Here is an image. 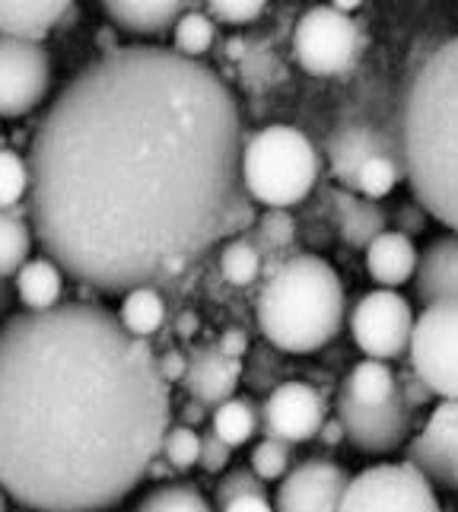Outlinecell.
Segmentation results:
<instances>
[{"instance_id": "6da1fadb", "label": "cell", "mask_w": 458, "mask_h": 512, "mask_svg": "<svg viewBox=\"0 0 458 512\" xmlns=\"http://www.w3.org/2000/svg\"><path fill=\"white\" fill-rule=\"evenodd\" d=\"M242 147L239 105L207 64L160 45L112 48L35 128V239L99 293L179 277L255 220Z\"/></svg>"}, {"instance_id": "7a4b0ae2", "label": "cell", "mask_w": 458, "mask_h": 512, "mask_svg": "<svg viewBox=\"0 0 458 512\" xmlns=\"http://www.w3.org/2000/svg\"><path fill=\"white\" fill-rule=\"evenodd\" d=\"M172 430L150 341L99 303L10 315L0 334V478L32 512H102L150 478Z\"/></svg>"}, {"instance_id": "3957f363", "label": "cell", "mask_w": 458, "mask_h": 512, "mask_svg": "<svg viewBox=\"0 0 458 512\" xmlns=\"http://www.w3.org/2000/svg\"><path fill=\"white\" fill-rule=\"evenodd\" d=\"M398 134L414 201L458 233V35L417 67L404 90Z\"/></svg>"}, {"instance_id": "277c9868", "label": "cell", "mask_w": 458, "mask_h": 512, "mask_svg": "<svg viewBox=\"0 0 458 512\" xmlns=\"http://www.w3.org/2000/svg\"><path fill=\"white\" fill-rule=\"evenodd\" d=\"M344 284L319 255L293 252L264 277L258 296L261 334L284 353H315L344 325Z\"/></svg>"}, {"instance_id": "5b68a950", "label": "cell", "mask_w": 458, "mask_h": 512, "mask_svg": "<svg viewBox=\"0 0 458 512\" xmlns=\"http://www.w3.org/2000/svg\"><path fill=\"white\" fill-rule=\"evenodd\" d=\"M242 182L258 204H299L319 182V153L299 128L268 125L245 140Z\"/></svg>"}, {"instance_id": "8992f818", "label": "cell", "mask_w": 458, "mask_h": 512, "mask_svg": "<svg viewBox=\"0 0 458 512\" xmlns=\"http://www.w3.org/2000/svg\"><path fill=\"white\" fill-rule=\"evenodd\" d=\"M293 55L312 77H338L360 55V29L338 7H312L293 29Z\"/></svg>"}, {"instance_id": "52a82bcc", "label": "cell", "mask_w": 458, "mask_h": 512, "mask_svg": "<svg viewBox=\"0 0 458 512\" xmlns=\"http://www.w3.org/2000/svg\"><path fill=\"white\" fill-rule=\"evenodd\" d=\"M341 512H439L433 481L411 462L376 465L350 481Z\"/></svg>"}, {"instance_id": "ba28073f", "label": "cell", "mask_w": 458, "mask_h": 512, "mask_svg": "<svg viewBox=\"0 0 458 512\" xmlns=\"http://www.w3.org/2000/svg\"><path fill=\"white\" fill-rule=\"evenodd\" d=\"M408 357L433 395L458 398V303L424 306L414 322Z\"/></svg>"}, {"instance_id": "9c48e42d", "label": "cell", "mask_w": 458, "mask_h": 512, "mask_svg": "<svg viewBox=\"0 0 458 512\" xmlns=\"http://www.w3.org/2000/svg\"><path fill=\"white\" fill-rule=\"evenodd\" d=\"M414 309L398 290L379 287L366 293L350 312V334L357 347L373 360H395L411 350L414 334Z\"/></svg>"}, {"instance_id": "30bf717a", "label": "cell", "mask_w": 458, "mask_h": 512, "mask_svg": "<svg viewBox=\"0 0 458 512\" xmlns=\"http://www.w3.org/2000/svg\"><path fill=\"white\" fill-rule=\"evenodd\" d=\"M0 112L4 118H23L39 109L51 86V61L45 48L32 39L4 35L0 45Z\"/></svg>"}, {"instance_id": "8fae6325", "label": "cell", "mask_w": 458, "mask_h": 512, "mask_svg": "<svg viewBox=\"0 0 458 512\" xmlns=\"http://www.w3.org/2000/svg\"><path fill=\"white\" fill-rule=\"evenodd\" d=\"M338 417L347 430V443L366 455H385L398 449L411 436L414 408L398 395L382 404H360L350 395L338 392Z\"/></svg>"}, {"instance_id": "7c38bea8", "label": "cell", "mask_w": 458, "mask_h": 512, "mask_svg": "<svg viewBox=\"0 0 458 512\" xmlns=\"http://www.w3.org/2000/svg\"><path fill=\"white\" fill-rule=\"evenodd\" d=\"M328 420L325 398L309 382H280L271 388L268 401L261 404L264 436L287 439V443H309L322 433Z\"/></svg>"}, {"instance_id": "4fadbf2b", "label": "cell", "mask_w": 458, "mask_h": 512, "mask_svg": "<svg viewBox=\"0 0 458 512\" xmlns=\"http://www.w3.org/2000/svg\"><path fill=\"white\" fill-rule=\"evenodd\" d=\"M350 481L354 478L341 465L306 458L280 481L274 512H341Z\"/></svg>"}, {"instance_id": "5bb4252c", "label": "cell", "mask_w": 458, "mask_h": 512, "mask_svg": "<svg viewBox=\"0 0 458 512\" xmlns=\"http://www.w3.org/2000/svg\"><path fill=\"white\" fill-rule=\"evenodd\" d=\"M408 462L439 487L458 490V398H443L411 443Z\"/></svg>"}, {"instance_id": "9a60e30c", "label": "cell", "mask_w": 458, "mask_h": 512, "mask_svg": "<svg viewBox=\"0 0 458 512\" xmlns=\"http://www.w3.org/2000/svg\"><path fill=\"white\" fill-rule=\"evenodd\" d=\"M376 156H398L401 160V137H392L373 121H344L328 140L331 172L347 191H357L363 166Z\"/></svg>"}, {"instance_id": "2e32d148", "label": "cell", "mask_w": 458, "mask_h": 512, "mask_svg": "<svg viewBox=\"0 0 458 512\" xmlns=\"http://www.w3.org/2000/svg\"><path fill=\"white\" fill-rule=\"evenodd\" d=\"M242 382V360L229 357L217 344H204L188 353V373H185V392L207 404L210 411L220 408L223 401L236 398V388Z\"/></svg>"}, {"instance_id": "e0dca14e", "label": "cell", "mask_w": 458, "mask_h": 512, "mask_svg": "<svg viewBox=\"0 0 458 512\" xmlns=\"http://www.w3.org/2000/svg\"><path fill=\"white\" fill-rule=\"evenodd\" d=\"M414 287L424 306L458 303V233L433 239L420 252Z\"/></svg>"}, {"instance_id": "ac0fdd59", "label": "cell", "mask_w": 458, "mask_h": 512, "mask_svg": "<svg viewBox=\"0 0 458 512\" xmlns=\"http://www.w3.org/2000/svg\"><path fill=\"white\" fill-rule=\"evenodd\" d=\"M420 252L414 249V242L408 233L398 229H385V233L366 249V271L376 280L379 287L398 290L401 284H408L417 274Z\"/></svg>"}, {"instance_id": "d6986e66", "label": "cell", "mask_w": 458, "mask_h": 512, "mask_svg": "<svg viewBox=\"0 0 458 512\" xmlns=\"http://www.w3.org/2000/svg\"><path fill=\"white\" fill-rule=\"evenodd\" d=\"M102 7L131 35H163L188 13V0H102Z\"/></svg>"}, {"instance_id": "ffe728a7", "label": "cell", "mask_w": 458, "mask_h": 512, "mask_svg": "<svg viewBox=\"0 0 458 512\" xmlns=\"http://www.w3.org/2000/svg\"><path fill=\"white\" fill-rule=\"evenodd\" d=\"M74 0H0V26L4 35L42 42L55 29Z\"/></svg>"}, {"instance_id": "44dd1931", "label": "cell", "mask_w": 458, "mask_h": 512, "mask_svg": "<svg viewBox=\"0 0 458 512\" xmlns=\"http://www.w3.org/2000/svg\"><path fill=\"white\" fill-rule=\"evenodd\" d=\"M16 296L29 312H45L61 306V293H64V268L55 258H29L20 274L13 277Z\"/></svg>"}, {"instance_id": "7402d4cb", "label": "cell", "mask_w": 458, "mask_h": 512, "mask_svg": "<svg viewBox=\"0 0 458 512\" xmlns=\"http://www.w3.org/2000/svg\"><path fill=\"white\" fill-rule=\"evenodd\" d=\"M338 220H341V236L354 249H369L389 226V214L369 198H354V194H341L338 198Z\"/></svg>"}, {"instance_id": "603a6c76", "label": "cell", "mask_w": 458, "mask_h": 512, "mask_svg": "<svg viewBox=\"0 0 458 512\" xmlns=\"http://www.w3.org/2000/svg\"><path fill=\"white\" fill-rule=\"evenodd\" d=\"M118 319L125 325L134 338L150 341L156 331L166 325V303L156 287H134L121 299Z\"/></svg>"}, {"instance_id": "cb8c5ba5", "label": "cell", "mask_w": 458, "mask_h": 512, "mask_svg": "<svg viewBox=\"0 0 458 512\" xmlns=\"http://www.w3.org/2000/svg\"><path fill=\"white\" fill-rule=\"evenodd\" d=\"M35 239L32 217H26L20 207H7L0 214V271L7 280L20 274V268L29 261Z\"/></svg>"}, {"instance_id": "d4e9b609", "label": "cell", "mask_w": 458, "mask_h": 512, "mask_svg": "<svg viewBox=\"0 0 458 512\" xmlns=\"http://www.w3.org/2000/svg\"><path fill=\"white\" fill-rule=\"evenodd\" d=\"M341 392L350 395L360 404H382L398 395V379L392 373V366L385 360H363L347 373Z\"/></svg>"}, {"instance_id": "484cf974", "label": "cell", "mask_w": 458, "mask_h": 512, "mask_svg": "<svg viewBox=\"0 0 458 512\" xmlns=\"http://www.w3.org/2000/svg\"><path fill=\"white\" fill-rule=\"evenodd\" d=\"M261 427V408H255V401L249 398H229L220 408H214L210 417V430L220 439H226L229 446H245Z\"/></svg>"}, {"instance_id": "4316f807", "label": "cell", "mask_w": 458, "mask_h": 512, "mask_svg": "<svg viewBox=\"0 0 458 512\" xmlns=\"http://www.w3.org/2000/svg\"><path fill=\"white\" fill-rule=\"evenodd\" d=\"M220 274L233 287H252L264 274V255L252 239H233L220 252Z\"/></svg>"}, {"instance_id": "83f0119b", "label": "cell", "mask_w": 458, "mask_h": 512, "mask_svg": "<svg viewBox=\"0 0 458 512\" xmlns=\"http://www.w3.org/2000/svg\"><path fill=\"white\" fill-rule=\"evenodd\" d=\"M137 512H214L195 484H163L140 500Z\"/></svg>"}, {"instance_id": "f1b7e54d", "label": "cell", "mask_w": 458, "mask_h": 512, "mask_svg": "<svg viewBox=\"0 0 458 512\" xmlns=\"http://www.w3.org/2000/svg\"><path fill=\"white\" fill-rule=\"evenodd\" d=\"M217 39V29H214V20L198 10H188L179 23L172 29V42H175V51H182L188 58H201L210 51Z\"/></svg>"}, {"instance_id": "f546056e", "label": "cell", "mask_w": 458, "mask_h": 512, "mask_svg": "<svg viewBox=\"0 0 458 512\" xmlns=\"http://www.w3.org/2000/svg\"><path fill=\"white\" fill-rule=\"evenodd\" d=\"M32 191V169H29V156H20L16 150L4 147V160H0V204L16 207L29 201Z\"/></svg>"}, {"instance_id": "4dcf8cb0", "label": "cell", "mask_w": 458, "mask_h": 512, "mask_svg": "<svg viewBox=\"0 0 458 512\" xmlns=\"http://www.w3.org/2000/svg\"><path fill=\"white\" fill-rule=\"evenodd\" d=\"M293 239H296V226H293V217L287 214V207H268V214L258 220V229L252 236V242L258 245L264 258L287 252Z\"/></svg>"}, {"instance_id": "1f68e13d", "label": "cell", "mask_w": 458, "mask_h": 512, "mask_svg": "<svg viewBox=\"0 0 458 512\" xmlns=\"http://www.w3.org/2000/svg\"><path fill=\"white\" fill-rule=\"evenodd\" d=\"M404 175V163L398 156H376V160H369L360 172V182H357V191L369 201H382L385 194H392L395 185L401 182Z\"/></svg>"}, {"instance_id": "d6a6232c", "label": "cell", "mask_w": 458, "mask_h": 512, "mask_svg": "<svg viewBox=\"0 0 458 512\" xmlns=\"http://www.w3.org/2000/svg\"><path fill=\"white\" fill-rule=\"evenodd\" d=\"M290 462H293V443L277 436H264L261 443L252 449L249 465L258 471V478L264 481H280L290 474Z\"/></svg>"}, {"instance_id": "836d02e7", "label": "cell", "mask_w": 458, "mask_h": 512, "mask_svg": "<svg viewBox=\"0 0 458 512\" xmlns=\"http://www.w3.org/2000/svg\"><path fill=\"white\" fill-rule=\"evenodd\" d=\"M239 497H268V481L258 478V471L249 468H233L226 471L223 478L214 487V500H217V512H223L233 500Z\"/></svg>"}, {"instance_id": "e575fe53", "label": "cell", "mask_w": 458, "mask_h": 512, "mask_svg": "<svg viewBox=\"0 0 458 512\" xmlns=\"http://www.w3.org/2000/svg\"><path fill=\"white\" fill-rule=\"evenodd\" d=\"M163 455L169 458V465L175 471H188L191 465H198L201 462V436L195 433V427L175 423L163 443Z\"/></svg>"}, {"instance_id": "d590c367", "label": "cell", "mask_w": 458, "mask_h": 512, "mask_svg": "<svg viewBox=\"0 0 458 512\" xmlns=\"http://www.w3.org/2000/svg\"><path fill=\"white\" fill-rule=\"evenodd\" d=\"M268 4L271 0H207L210 13H214L220 23H229V26H242V23L258 20Z\"/></svg>"}, {"instance_id": "8d00e7d4", "label": "cell", "mask_w": 458, "mask_h": 512, "mask_svg": "<svg viewBox=\"0 0 458 512\" xmlns=\"http://www.w3.org/2000/svg\"><path fill=\"white\" fill-rule=\"evenodd\" d=\"M229 458H233V446H229L226 439H220L214 430L201 433V468L204 471H210V474L226 471Z\"/></svg>"}, {"instance_id": "74e56055", "label": "cell", "mask_w": 458, "mask_h": 512, "mask_svg": "<svg viewBox=\"0 0 458 512\" xmlns=\"http://www.w3.org/2000/svg\"><path fill=\"white\" fill-rule=\"evenodd\" d=\"M398 388H401V398L408 401L414 411H417V408H424V404H430V398H433V388H430L424 379H420V373H417L414 366L401 376Z\"/></svg>"}, {"instance_id": "f35d334b", "label": "cell", "mask_w": 458, "mask_h": 512, "mask_svg": "<svg viewBox=\"0 0 458 512\" xmlns=\"http://www.w3.org/2000/svg\"><path fill=\"white\" fill-rule=\"evenodd\" d=\"M424 223H427V210L420 207V204H408V207H398V214H395V226H398V233H408V236H414V233H420L424 229Z\"/></svg>"}, {"instance_id": "ab89813d", "label": "cell", "mask_w": 458, "mask_h": 512, "mask_svg": "<svg viewBox=\"0 0 458 512\" xmlns=\"http://www.w3.org/2000/svg\"><path fill=\"white\" fill-rule=\"evenodd\" d=\"M160 369H163V376L172 382H185V373H188V353L185 350H175L169 347L163 357H160Z\"/></svg>"}, {"instance_id": "60d3db41", "label": "cell", "mask_w": 458, "mask_h": 512, "mask_svg": "<svg viewBox=\"0 0 458 512\" xmlns=\"http://www.w3.org/2000/svg\"><path fill=\"white\" fill-rule=\"evenodd\" d=\"M217 347H220L223 353H229V357L242 360V357H245V350H249V338H245V331H239V328H226V331L220 334Z\"/></svg>"}, {"instance_id": "b9f144b4", "label": "cell", "mask_w": 458, "mask_h": 512, "mask_svg": "<svg viewBox=\"0 0 458 512\" xmlns=\"http://www.w3.org/2000/svg\"><path fill=\"white\" fill-rule=\"evenodd\" d=\"M223 512H274V503L268 497H239L229 503Z\"/></svg>"}, {"instance_id": "7bdbcfd3", "label": "cell", "mask_w": 458, "mask_h": 512, "mask_svg": "<svg viewBox=\"0 0 458 512\" xmlns=\"http://www.w3.org/2000/svg\"><path fill=\"white\" fill-rule=\"evenodd\" d=\"M319 439H322L325 446H338V443H344V439H347V430H344L341 417H334V420H325V427H322Z\"/></svg>"}, {"instance_id": "ee69618b", "label": "cell", "mask_w": 458, "mask_h": 512, "mask_svg": "<svg viewBox=\"0 0 458 512\" xmlns=\"http://www.w3.org/2000/svg\"><path fill=\"white\" fill-rule=\"evenodd\" d=\"M207 404H201V401H195V398H191L188 404H185V408H182V423H185V427H198V423L207 417Z\"/></svg>"}, {"instance_id": "f6af8a7d", "label": "cell", "mask_w": 458, "mask_h": 512, "mask_svg": "<svg viewBox=\"0 0 458 512\" xmlns=\"http://www.w3.org/2000/svg\"><path fill=\"white\" fill-rule=\"evenodd\" d=\"M195 328H198V319L191 312H185L182 315V322H179V331L185 334V338H191V334H195Z\"/></svg>"}, {"instance_id": "bcb514c9", "label": "cell", "mask_w": 458, "mask_h": 512, "mask_svg": "<svg viewBox=\"0 0 458 512\" xmlns=\"http://www.w3.org/2000/svg\"><path fill=\"white\" fill-rule=\"evenodd\" d=\"M360 4H363V0H331V7H338V10H344V13H354Z\"/></svg>"}, {"instance_id": "7dc6e473", "label": "cell", "mask_w": 458, "mask_h": 512, "mask_svg": "<svg viewBox=\"0 0 458 512\" xmlns=\"http://www.w3.org/2000/svg\"><path fill=\"white\" fill-rule=\"evenodd\" d=\"M20 512H32V509H23V506H20Z\"/></svg>"}]
</instances>
